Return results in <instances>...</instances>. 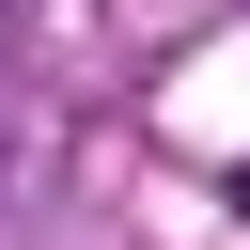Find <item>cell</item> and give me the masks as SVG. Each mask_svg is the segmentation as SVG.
Returning a JSON list of instances; mask_svg holds the SVG:
<instances>
[{"instance_id": "obj_1", "label": "cell", "mask_w": 250, "mask_h": 250, "mask_svg": "<svg viewBox=\"0 0 250 250\" xmlns=\"http://www.w3.org/2000/svg\"><path fill=\"white\" fill-rule=\"evenodd\" d=\"M234 203H250V172H234Z\"/></svg>"}]
</instances>
